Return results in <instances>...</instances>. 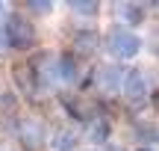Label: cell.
<instances>
[{
	"label": "cell",
	"instance_id": "6da1fadb",
	"mask_svg": "<svg viewBox=\"0 0 159 151\" xmlns=\"http://www.w3.org/2000/svg\"><path fill=\"white\" fill-rule=\"evenodd\" d=\"M0 30H3L6 45H9L12 51H30V47H35L39 33H35V24L30 21L24 12H9Z\"/></svg>",
	"mask_w": 159,
	"mask_h": 151
},
{
	"label": "cell",
	"instance_id": "7a4b0ae2",
	"mask_svg": "<svg viewBox=\"0 0 159 151\" xmlns=\"http://www.w3.org/2000/svg\"><path fill=\"white\" fill-rule=\"evenodd\" d=\"M121 98H124V104L133 107V110L144 107L150 98H153V86H150L148 74H144L142 68L124 71V80H121Z\"/></svg>",
	"mask_w": 159,
	"mask_h": 151
},
{
	"label": "cell",
	"instance_id": "3957f363",
	"mask_svg": "<svg viewBox=\"0 0 159 151\" xmlns=\"http://www.w3.org/2000/svg\"><path fill=\"white\" fill-rule=\"evenodd\" d=\"M103 47H106L109 56L115 59H133L142 53V39H139L136 30H124V27H115L103 36Z\"/></svg>",
	"mask_w": 159,
	"mask_h": 151
},
{
	"label": "cell",
	"instance_id": "277c9868",
	"mask_svg": "<svg viewBox=\"0 0 159 151\" xmlns=\"http://www.w3.org/2000/svg\"><path fill=\"white\" fill-rule=\"evenodd\" d=\"M62 107H65V113H68L74 122L83 124V128H89L94 119L103 116L97 98H91V95H85V92H65L62 95Z\"/></svg>",
	"mask_w": 159,
	"mask_h": 151
},
{
	"label": "cell",
	"instance_id": "5b68a950",
	"mask_svg": "<svg viewBox=\"0 0 159 151\" xmlns=\"http://www.w3.org/2000/svg\"><path fill=\"white\" fill-rule=\"evenodd\" d=\"M15 136L27 151H39L41 145H47V136L50 134H47L44 122H41L39 116H24V119H18V124H15Z\"/></svg>",
	"mask_w": 159,
	"mask_h": 151
},
{
	"label": "cell",
	"instance_id": "8992f818",
	"mask_svg": "<svg viewBox=\"0 0 159 151\" xmlns=\"http://www.w3.org/2000/svg\"><path fill=\"white\" fill-rule=\"evenodd\" d=\"M121 80H124V71H121L118 65H112V62L97 65L94 74H91V86H94L100 95H115V92H121Z\"/></svg>",
	"mask_w": 159,
	"mask_h": 151
},
{
	"label": "cell",
	"instance_id": "52a82bcc",
	"mask_svg": "<svg viewBox=\"0 0 159 151\" xmlns=\"http://www.w3.org/2000/svg\"><path fill=\"white\" fill-rule=\"evenodd\" d=\"M47 145H50V151H77L83 145V134L77 128H71V124H62V128L50 130Z\"/></svg>",
	"mask_w": 159,
	"mask_h": 151
},
{
	"label": "cell",
	"instance_id": "ba28073f",
	"mask_svg": "<svg viewBox=\"0 0 159 151\" xmlns=\"http://www.w3.org/2000/svg\"><path fill=\"white\" fill-rule=\"evenodd\" d=\"M12 74H15L18 89H21L27 98H33V95L41 89V80H39V74H35V68H33V62H30V59L15 62V65H12Z\"/></svg>",
	"mask_w": 159,
	"mask_h": 151
},
{
	"label": "cell",
	"instance_id": "9c48e42d",
	"mask_svg": "<svg viewBox=\"0 0 159 151\" xmlns=\"http://www.w3.org/2000/svg\"><path fill=\"white\" fill-rule=\"evenodd\" d=\"M56 77L62 83H80L83 80V62H80V56H74L71 51L59 53L56 56Z\"/></svg>",
	"mask_w": 159,
	"mask_h": 151
},
{
	"label": "cell",
	"instance_id": "30bf717a",
	"mask_svg": "<svg viewBox=\"0 0 159 151\" xmlns=\"http://www.w3.org/2000/svg\"><path fill=\"white\" fill-rule=\"evenodd\" d=\"M100 36L94 33V30H80V33L74 36V41H71V53H74V56H89V53H94L97 47H100Z\"/></svg>",
	"mask_w": 159,
	"mask_h": 151
},
{
	"label": "cell",
	"instance_id": "8fae6325",
	"mask_svg": "<svg viewBox=\"0 0 159 151\" xmlns=\"http://www.w3.org/2000/svg\"><path fill=\"white\" fill-rule=\"evenodd\" d=\"M118 18H121V24H124V30L127 27H142L144 18H148V9H144L142 3H121L118 6Z\"/></svg>",
	"mask_w": 159,
	"mask_h": 151
},
{
	"label": "cell",
	"instance_id": "7c38bea8",
	"mask_svg": "<svg viewBox=\"0 0 159 151\" xmlns=\"http://www.w3.org/2000/svg\"><path fill=\"white\" fill-rule=\"evenodd\" d=\"M109 134H112V124H109V119H106V116L94 119V122L85 128V139L94 142V145H103V142H109Z\"/></svg>",
	"mask_w": 159,
	"mask_h": 151
},
{
	"label": "cell",
	"instance_id": "4fadbf2b",
	"mask_svg": "<svg viewBox=\"0 0 159 151\" xmlns=\"http://www.w3.org/2000/svg\"><path fill=\"white\" fill-rule=\"evenodd\" d=\"M136 136L144 142V145H159V122L139 119V122H136Z\"/></svg>",
	"mask_w": 159,
	"mask_h": 151
},
{
	"label": "cell",
	"instance_id": "5bb4252c",
	"mask_svg": "<svg viewBox=\"0 0 159 151\" xmlns=\"http://www.w3.org/2000/svg\"><path fill=\"white\" fill-rule=\"evenodd\" d=\"M71 12L74 15H83V18H94L100 12V3H94V0H74L71 3Z\"/></svg>",
	"mask_w": 159,
	"mask_h": 151
},
{
	"label": "cell",
	"instance_id": "9a60e30c",
	"mask_svg": "<svg viewBox=\"0 0 159 151\" xmlns=\"http://www.w3.org/2000/svg\"><path fill=\"white\" fill-rule=\"evenodd\" d=\"M27 12H33V15H50V12H53V3H50V0H30V3H27Z\"/></svg>",
	"mask_w": 159,
	"mask_h": 151
},
{
	"label": "cell",
	"instance_id": "2e32d148",
	"mask_svg": "<svg viewBox=\"0 0 159 151\" xmlns=\"http://www.w3.org/2000/svg\"><path fill=\"white\" fill-rule=\"evenodd\" d=\"M6 47H9V45H6V36H3V30H0V53H3Z\"/></svg>",
	"mask_w": 159,
	"mask_h": 151
},
{
	"label": "cell",
	"instance_id": "e0dca14e",
	"mask_svg": "<svg viewBox=\"0 0 159 151\" xmlns=\"http://www.w3.org/2000/svg\"><path fill=\"white\" fill-rule=\"evenodd\" d=\"M106 151H133V148H124V145H109Z\"/></svg>",
	"mask_w": 159,
	"mask_h": 151
},
{
	"label": "cell",
	"instance_id": "ac0fdd59",
	"mask_svg": "<svg viewBox=\"0 0 159 151\" xmlns=\"http://www.w3.org/2000/svg\"><path fill=\"white\" fill-rule=\"evenodd\" d=\"M150 101H153V107H156V113H159V89L153 92V98H150Z\"/></svg>",
	"mask_w": 159,
	"mask_h": 151
},
{
	"label": "cell",
	"instance_id": "d6986e66",
	"mask_svg": "<svg viewBox=\"0 0 159 151\" xmlns=\"http://www.w3.org/2000/svg\"><path fill=\"white\" fill-rule=\"evenodd\" d=\"M0 12H3V6H0Z\"/></svg>",
	"mask_w": 159,
	"mask_h": 151
}]
</instances>
